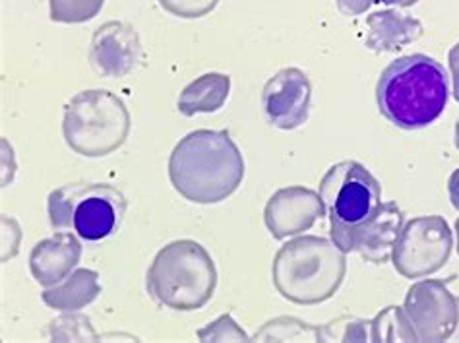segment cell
<instances>
[{
  "instance_id": "cell-1",
  "label": "cell",
  "mask_w": 459,
  "mask_h": 343,
  "mask_svg": "<svg viewBox=\"0 0 459 343\" xmlns=\"http://www.w3.org/2000/svg\"><path fill=\"white\" fill-rule=\"evenodd\" d=\"M169 179L192 204H220L243 182L245 159L227 130H195L173 148Z\"/></svg>"
},
{
  "instance_id": "cell-2",
  "label": "cell",
  "mask_w": 459,
  "mask_h": 343,
  "mask_svg": "<svg viewBox=\"0 0 459 343\" xmlns=\"http://www.w3.org/2000/svg\"><path fill=\"white\" fill-rule=\"evenodd\" d=\"M450 97V78L437 58L407 55L382 70L377 84L380 115L402 130H420L437 122Z\"/></svg>"
},
{
  "instance_id": "cell-3",
  "label": "cell",
  "mask_w": 459,
  "mask_h": 343,
  "mask_svg": "<svg viewBox=\"0 0 459 343\" xmlns=\"http://www.w3.org/2000/svg\"><path fill=\"white\" fill-rule=\"evenodd\" d=\"M345 252L322 237H297L277 251L272 277L280 295L295 304H318L340 289Z\"/></svg>"
},
{
  "instance_id": "cell-4",
  "label": "cell",
  "mask_w": 459,
  "mask_h": 343,
  "mask_svg": "<svg viewBox=\"0 0 459 343\" xmlns=\"http://www.w3.org/2000/svg\"><path fill=\"white\" fill-rule=\"evenodd\" d=\"M146 286L153 301L171 311H200L213 297L217 269L200 242L178 239L155 254Z\"/></svg>"
},
{
  "instance_id": "cell-5",
  "label": "cell",
  "mask_w": 459,
  "mask_h": 343,
  "mask_svg": "<svg viewBox=\"0 0 459 343\" xmlns=\"http://www.w3.org/2000/svg\"><path fill=\"white\" fill-rule=\"evenodd\" d=\"M130 127L128 107L108 90L80 92L65 107V142L82 157H107L123 148Z\"/></svg>"
},
{
  "instance_id": "cell-6",
  "label": "cell",
  "mask_w": 459,
  "mask_h": 343,
  "mask_svg": "<svg viewBox=\"0 0 459 343\" xmlns=\"http://www.w3.org/2000/svg\"><path fill=\"white\" fill-rule=\"evenodd\" d=\"M47 212L55 231H72L88 242H100L120 227L126 198L107 182H72L49 194Z\"/></svg>"
},
{
  "instance_id": "cell-7",
  "label": "cell",
  "mask_w": 459,
  "mask_h": 343,
  "mask_svg": "<svg viewBox=\"0 0 459 343\" xmlns=\"http://www.w3.org/2000/svg\"><path fill=\"white\" fill-rule=\"evenodd\" d=\"M318 194L330 217V231L365 224L382 206L380 180L359 162L330 167L320 180Z\"/></svg>"
},
{
  "instance_id": "cell-8",
  "label": "cell",
  "mask_w": 459,
  "mask_h": 343,
  "mask_svg": "<svg viewBox=\"0 0 459 343\" xmlns=\"http://www.w3.org/2000/svg\"><path fill=\"white\" fill-rule=\"evenodd\" d=\"M454 247L452 231L440 215H420L407 222L397 237L392 262L407 279L427 277L448 262Z\"/></svg>"
},
{
  "instance_id": "cell-9",
  "label": "cell",
  "mask_w": 459,
  "mask_h": 343,
  "mask_svg": "<svg viewBox=\"0 0 459 343\" xmlns=\"http://www.w3.org/2000/svg\"><path fill=\"white\" fill-rule=\"evenodd\" d=\"M459 301L444 281L422 279L411 286L405 297V314L419 341H444L454 336L459 318Z\"/></svg>"
},
{
  "instance_id": "cell-10",
  "label": "cell",
  "mask_w": 459,
  "mask_h": 343,
  "mask_svg": "<svg viewBox=\"0 0 459 343\" xmlns=\"http://www.w3.org/2000/svg\"><path fill=\"white\" fill-rule=\"evenodd\" d=\"M403 212L395 202H385L368 222L351 229L330 231L332 241L345 254L359 252L372 264H385L392 259L394 244L403 229Z\"/></svg>"
},
{
  "instance_id": "cell-11",
  "label": "cell",
  "mask_w": 459,
  "mask_h": 343,
  "mask_svg": "<svg viewBox=\"0 0 459 343\" xmlns=\"http://www.w3.org/2000/svg\"><path fill=\"white\" fill-rule=\"evenodd\" d=\"M143 60L140 35L126 22L111 20L95 30L90 45V65L103 78H125Z\"/></svg>"
},
{
  "instance_id": "cell-12",
  "label": "cell",
  "mask_w": 459,
  "mask_h": 343,
  "mask_svg": "<svg viewBox=\"0 0 459 343\" xmlns=\"http://www.w3.org/2000/svg\"><path fill=\"white\" fill-rule=\"evenodd\" d=\"M312 100V84L303 70L283 68L264 85V113L273 127L295 130L305 125Z\"/></svg>"
},
{
  "instance_id": "cell-13",
  "label": "cell",
  "mask_w": 459,
  "mask_h": 343,
  "mask_svg": "<svg viewBox=\"0 0 459 343\" xmlns=\"http://www.w3.org/2000/svg\"><path fill=\"white\" fill-rule=\"evenodd\" d=\"M324 214L325 206L318 192L305 187H285L265 204L264 222L273 239L283 241L308 231Z\"/></svg>"
},
{
  "instance_id": "cell-14",
  "label": "cell",
  "mask_w": 459,
  "mask_h": 343,
  "mask_svg": "<svg viewBox=\"0 0 459 343\" xmlns=\"http://www.w3.org/2000/svg\"><path fill=\"white\" fill-rule=\"evenodd\" d=\"M80 259L82 242L76 233L58 231L31 249L30 269L39 286L53 287L74 272Z\"/></svg>"
},
{
  "instance_id": "cell-15",
  "label": "cell",
  "mask_w": 459,
  "mask_h": 343,
  "mask_svg": "<svg viewBox=\"0 0 459 343\" xmlns=\"http://www.w3.org/2000/svg\"><path fill=\"white\" fill-rule=\"evenodd\" d=\"M422 35L420 22L394 10L374 12L367 18V47L377 53H394L417 41Z\"/></svg>"
},
{
  "instance_id": "cell-16",
  "label": "cell",
  "mask_w": 459,
  "mask_h": 343,
  "mask_svg": "<svg viewBox=\"0 0 459 343\" xmlns=\"http://www.w3.org/2000/svg\"><path fill=\"white\" fill-rule=\"evenodd\" d=\"M101 295L100 274L95 269L76 268L74 272L66 276L60 284L53 287H45L41 293L43 303L53 311H82Z\"/></svg>"
},
{
  "instance_id": "cell-17",
  "label": "cell",
  "mask_w": 459,
  "mask_h": 343,
  "mask_svg": "<svg viewBox=\"0 0 459 343\" xmlns=\"http://www.w3.org/2000/svg\"><path fill=\"white\" fill-rule=\"evenodd\" d=\"M229 93H231V78L221 72H208L180 92L177 109L185 117L217 113L227 103Z\"/></svg>"
},
{
  "instance_id": "cell-18",
  "label": "cell",
  "mask_w": 459,
  "mask_h": 343,
  "mask_svg": "<svg viewBox=\"0 0 459 343\" xmlns=\"http://www.w3.org/2000/svg\"><path fill=\"white\" fill-rule=\"evenodd\" d=\"M372 341H419L413 324L400 306H388L370 321Z\"/></svg>"
},
{
  "instance_id": "cell-19",
  "label": "cell",
  "mask_w": 459,
  "mask_h": 343,
  "mask_svg": "<svg viewBox=\"0 0 459 343\" xmlns=\"http://www.w3.org/2000/svg\"><path fill=\"white\" fill-rule=\"evenodd\" d=\"M105 0H49V14L55 23H83L100 16Z\"/></svg>"
},
{
  "instance_id": "cell-20",
  "label": "cell",
  "mask_w": 459,
  "mask_h": 343,
  "mask_svg": "<svg viewBox=\"0 0 459 343\" xmlns=\"http://www.w3.org/2000/svg\"><path fill=\"white\" fill-rule=\"evenodd\" d=\"M255 339H281V341H297V339H308L318 341V328L307 324L297 318H275V321L265 324Z\"/></svg>"
},
{
  "instance_id": "cell-21",
  "label": "cell",
  "mask_w": 459,
  "mask_h": 343,
  "mask_svg": "<svg viewBox=\"0 0 459 343\" xmlns=\"http://www.w3.org/2000/svg\"><path fill=\"white\" fill-rule=\"evenodd\" d=\"M49 338L55 341H95L98 334L88 316L65 312L49 324Z\"/></svg>"
},
{
  "instance_id": "cell-22",
  "label": "cell",
  "mask_w": 459,
  "mask_h": 343,
  "mask_svg": "<svg viewBox=\"0 0 459 343\" xmlns=\"http://www.w3.org/2000/svg\"><path fill=\"white\" fill-rule=\"evenodd\" d=\"M370 328V322L359 321L353 316H342L337 321L318 328V341H362L370 339V334L367 330Z\"/></svg>"
},
{
  "instance_id": "cell-23",
  "label": "cell",
  "mask_w": 459,
  "mask_h": 343,
  "mask_svg": "<svg viewBox=\"0 0 459 343\" xmlns=\"http://www.w3.org/2000/svg\"><path fill=\"white\" fill-rule=\"evenodd\" d=\"M200 341H248L250 338L240 328L231 314H221L217 321L210 322L196 332Z\"/></svg>"
},
{
  "instance_id": "cell-24",
  "label": "cell",
  "mask_w": 459,
  "mask_h": 343,
  "mask_svg": "<svg viewBox=\"0 0 459 343\" xmlns=\"http://www.w3.org/2000/svg\"><path fill=\"white\" fill-rule=\"evenodd\" d=\"M160 6L171 16L183 20H198L215 10L220 0H157Z\"/></svg>"
},
{
  "instance_id": "cell-25",
  "label": "cell",
  "mask_w": 459,
  "mask_h": 343,
  "mask_svg": "<svg viewBox=\"0 0 459 343\" xmlns=\"http://www.w3.org/2000/svg\"><path fill=\"white\" fill-rule=\"evenodd\" d=\"M372 3H377V0H337V8L343 16H359L367 12Z\"/></svg>"
},
{
  "instance_id": "cell-26",
  "label": "cell",
  "mask_w": 459,
  "mask_h": 343,
  "mask_svg": "<svg viewBox=\"0 0 459 343\" xmlns=\"http://www.w3.org/2000/svg\"><path fill=\"white\" fill-rule=\"evenodd\" d=\"M450 70L454 80V97L459 101V43L454 45L450 51Z\"/></svg>"
},
{
  "instance_id": "cell-27",
  "label": "cell",
  "mask_w": 459,
  "mask_h": 343,
  "mask_svg": "<svg viewBox=\"0 0 459 343\" xmlns=\"http://www.w3.org/2000/svg\"><path fill=\"white\" fill-rule=\"evenodd\" d=\"M448 192H450V202L459 212V169H455L450 180H448Z\"/></svg>"
},
{
  "instance_id": "cell-28",
  "label": "cell",
  "mask_w": 459,
  "mask_h": 343,
  "mask_svg": "<svg viewBox=\"0 0 459 343\" xmlns=\"http://www.w3.org/2000/svg\"><path fill=\"white\" fill-rule=\"evenodd\" d=\"M382 3L390 6H413L419 3V0H382Z\"/></svg>"
},
{
  "instance_id": "cell-29",
  "label": "cell",
  "mask_w": 459,
  "mask_h": 343,
  "mask_svg": "<svg viewBox=\"0 0 459 343\" xmlns=\"http://www.w3.org/2000/svg\"><path fill=\"white\" fill-rule=\"evenodd\" d=\"M455 148L459 150V120H457V125H455Z\"/></svg>"
},
{
  "instance_id": "cell-30",
  "label": "cell",
  "mask_w": 459,
  "mask_h": 343,
  "mask_svg": "<svg viewBox=\"0 0 459 343\" xmlns=\"http://www.w3.org/2000/svg\"><path fill=\"white\" fill-rule=\"evenodd\" d=\"M455 229H457V252H459V219H457V224H455Z\"/></svg>"
}]
</instances>
